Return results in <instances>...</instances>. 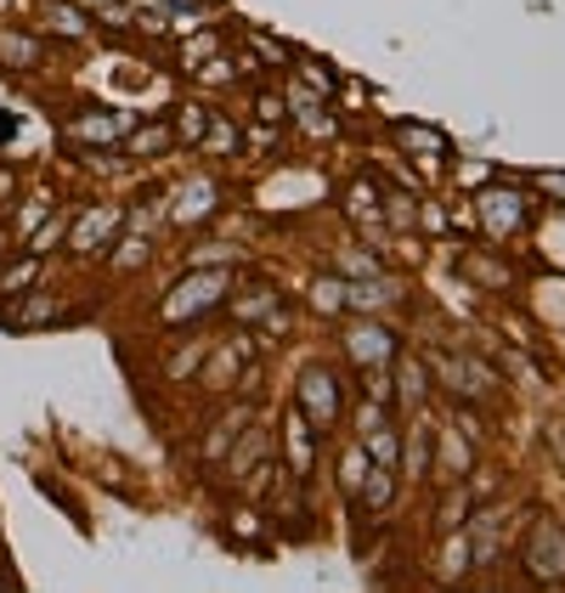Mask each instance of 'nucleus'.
I'll return each instance as SVG.
<instances>
[{"instance_id": "obj_21", "label": "nucleus", "mask_w": 565, "mask_h": 593, "mask_svg": "<svg viewBox=\"0 0 565 593\" xmlns=\"http://www.w3.org/2000/svg\"><path fill=\"white\" fill-rule=\"evenodd\" d=\"M7 582H12V576H7V571H0V587H7Z\"/></svg>"}, {"instance_id": "obj_10", "label": "nucleus", "mask_w": 565, "mask_h": 593, "mask_svg": "<svg viewBox=\"0 0 565 593\" xmlns=\"http://www.w3.org/2000/svg\"><path fill=\"white\" fill-rule=\"evenodd\" d=\"M34 272H40L34 261H23V266H12V272H0V294H23V283H29Z\"/></svg>"}, {"instance_id": "obj_19", "label": "nucleus", "mask_w": 565, "mask_h": 593, "mask_svg": "<svg viewBox=\"0 0 565 593\" xmlns=\"http://www.w3.org/2000/svg\"><path fill=\"white\" fill-rule=\"evenodd\" d=\"M458 565H469V542H463V537H458V542H452V549H447V576H452Z\"/></svg>"}, {"instance_id": "obj_2", "label": "nucleus", "mask_w": 565, "mask_h": 593, "mask_svg": "<svg viewBox=\"0 0 565 593\" xmlns=\"http://www.w3.org/2000/svg\"><path fill=\"white\" fill-rule=\"evenodd\" d=\"M532 571H537V576H565V537H559V531H554V542H548V526H537Z\"/></svg>"}, {"instance_id": "obj_9", "label": "nucleus", "mask_w": 565, "mask_h": 593, "mask_svg": "<svg viewBox=\"0 0 565 593\" xmlns=\"http://www.w3.org/2000/svg\"><path fill=\"white\" fill-rule=\"evenodd\" d=\"M362 498H367V509H385V504H391V475H385V469L367 475V480H362Z\"/></svg>"}, {"instance_id": "obj_5", "label": "nucleus", "mask_w": 565, "mask_h": 593, "mask_svg": "<svg viewBox=\"0 0 565 593\" xmlns=\"http://www.w3.org/2000/svg\"><path fill=\"white\" fill-rule=\"evenodd\" d=\"M0 57H7L12 68H34L40 45H34V40H18V34H0Z\"/></svg>"}, {"instance_id": "obj_12", "label": "nucleus", "mask_w": 565, "mask_h": 593, "mask_svg": "<svg viewBox=\"0 0 565 593\" xmlns=\"http://www.w3.org/2000/svg\"><path fill=\"white\" fill-rule=\"evenodd\" d=\"M362 469H367L362 453H351V458L340 464V486H345V491H362Z\"/></svg>"}, {"instance_id": "obj_11", "label": "nucleus", "mask_w": 565, "mask_h": 593, "mask_svg": "<svg viewBox=\"0 0 565 593\" xmlns=\"http://www.w3.org/2000/svg\"><path fill=\"white\" fill-rule=\"evenodd\" d=\"M260 453H266V435H255V441H249L244 453H232V475H249V464H255Z\"/></svg>"}, {"instance_id": "obj_8", "label": "nucleus", "mask_w": 565, "mask_h": 593, "mask_svg": "<svg viewBox=\"0 0 565 593\" xmlns=\"http://www.w3.org/2000/svg\"><path fill=\"white\" fill-rule=\"evenodd\" d=\"M463 515H469V491H463V486H452V491H447V504H441V531H452Z\"/></svg>"}, {"instance_id": "obj_16", "label": "nucleus", "mask_w": 565, "mask_h": 593, "mask_svg": "<svg viewBox=\"0 0 565 593\" xmlns=\"http://www.w3.org/2000/svg\"><path fill=\"white\" fill-rule=\"evenodd\" d=\"M57 237H63V221H52L45 232H34V243H29V250H34V255H45V250H57Z\"/></svg>"}, {"instance_id": "obj_7", "label": "nucleus", "mask_w": 565, "mask_h": 593, "mask_svg": "<svg viewBox=\"0 0 565 593\" xmlns=\"http://www.w3.org/2000/svg\"><path fill=\"white\" fill-rule=\"evenodd\" d=\"M108 226H114V215H90V221L79 226V237H74V250H79V255H85V250H103V243H97V237H103Z\"/></svg>"}, {"instance_id": "obj_15", "label": "nucleus", "mask_w": 565, "mask_h": 593, "mask_svg": "<svg viewBox=\"0 0 565 593\" xmlns=\"http://www.w3.org/2000/svg\"><path fill=\"white\" fill-rule=\"evenodd\" d=\"M181 136H186V141L204 136V108H181Z\"/></svg>"}, {"instance_id": "obj_3", "label": "nucleus", "mask_w": 565, "mask_h": 593, "mask_svg": "<svg viewBox=\"0 0 565 593\" xmlns=\"http://www.w3.org/2000/svg\"><path fill=\"white\" fill-rule=\"evenodd\" d=\"M391 351H396V345H391L385 328H356L351 333V357L356 362H391Z\"/></svg>"}, {"instance_id": "obj_4", "label": "nucleus", "mask_w": 565, "mask_h": 593, "mask_svg": "<svg viewBox=\"0 0 565 593\" xmlns=\"http://www.w3.org/2000/svg\"><path fill=\"white\" fill-rule=\"evenodd\" d=\"M289 458H295V475L306 480L311 475V435H306V419L289 413Z\"/></svg>"}, {"instance_id": "obj_17", "label": "nucleus", "mask_w": 565, "mask_h": 593, "mask_svg": "<svg viewBox=\"0 0 565 593\" xmlns=\"http://www.w3.org/2000/svg\"><path fill=\"white\" fill-rule=\"evenodd\" d=\"M402 395H407V402H424V368H418V373L402 368Z\"/></svg>"}, {"instance_id": "obj_13", "label": "nucleus", "mask_w": 565, "mask_h": 593, "mask_svg": "<svg viewBox=\"0 0 565 593\" xmlns=\"http://www.w3.org/2000/svg\"><path fill=\"white\" fill-rule=\"evenodd\" d=\"M430 469V447H424V430H418V441L407 447V475H424Z\"/></svg>"}, {"instance_id": "obj_14", "label": "nucleus", "mask_w": 565, "mask_h": 593, "mask_svg": "<svg viewBox=\"0 0 565 593\" xmlns=\"http://www.w3.org/2000/svg\"><path fill=\"white\" fill-rule=\"evenodd\" d=\"M317 306H322V311H340V306H345V288H340V283H317Z\"/></svg>"}, {"instance_id": "obj_20", "label": "nucleus", "mask_w": 565, "mask_h": 593, "mask_svg": "<svg viewBox=\"0 0 565 593\" xmlns=\"http://www.w3.org/2000/svg\"><path fill=\"white\" fill-rule=\"evenodd\" d=\"M232 141H238V136H232V125H215V136H210V147H215V153H226Z\"/></svg>"}, {"instance_id": "obj_6", "label": "nucleus", "mask_w": 565, "mask_h": 593, "mask_svg": "<svg viewBox=\"0 0 565 593\" xmlns=\"http://www.w3.org/2000/svg\"><path fill=\"white\" fill-rule=\"evenodd\" d=\"M367 453L380 458V469H391V464H396V435H391L385 424H373V430H367Z\"/></svg>"}, {"instance_id": "obj_1", "label": "nucleus", "mask_w": 565, "mask_h": 593, "mask_svg": "<svg viewBox=\"0 0 565 593\" xmlns=\"http://www.w3.org/2000/svg\"><path fill=\"white\" fill-rule=\"evenodd\" d=\"M300 402L317 413V430H328V424H334V413H340V390H334V379H328V373H306Z\"/></svg>"}, {"instance_id": "obj_18", "label": "nucleus", "mask_w": 565, "mask_h": 593, "mask_svg": "<svg viewBox=\"0 0 565 593\" xmlns=\"http://www.w3.org/2000/svg\"><path fill=\"white\" fill-rule=\"evenodd\" d=\"M255 108H260V119H266V125H271V119H282V103H277L271 91H260V96H255Z\"/></svg>"}]
</instances>
